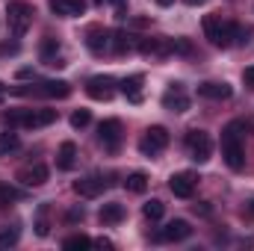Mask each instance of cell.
<instances>
[{
  "label": "cell",
  "mask_w": 254,
  "mask_h": 251,
  "mask_svg": "<svg viewBox=\"0 0 254 251\" xmlns=\"http://www.w3.org/2000/svg\"><path fill=\"white\" fill-rule=\"evenodd\" d=\"M33 228H36V237H48L51 234V204H39Z\"/></svg>",
  "instance_id": "obj_23"
},
{
  "label": "cell",
  "mask_w": 254,
  "mask_h": 251,
  "mask_svg": "<svg viewBox=\"0 0 254 251\" xmlns=\"http://www.w3.org/2000/svg\"><path fill=\"white\" fill-rule=\"evenodd\" d=\"M166 145H169V130H166V127H160V125L148 127V130H145V136L139 139V151H142L145 157H157Z\"/></svg>",
  "instance_id": "obj_6"
},
{
  "label": "cell",
  "mask_w": 254,
  "mask_h": 251,
  "mask_svg": "<svg viewBox=\"0 0 254 251\" xmlns=\"http://www.w3.org/2000/svg\"><path fill=\"white\" fill-rule=\"evenodd\" d=\"M201 27H204V36L210 39L213 48H231V45H237V42H243L249 36V30L243 24L222 21V15H204Z\"/></svg>",
  "instance_id": "obj_1"
},
{
  "label": "cell",
  "mask_w": 254,
  "mask_h": 251,
  "mask_svg": "<svg viewBox=\"0 0 254 251\" xmlns=\"http://www.w3.org/2000/svg\"><path fill=\"white\" fill-rule=\"evenodd\" d=\"M198 95L207 98V101H228V98L234 95V89H231L228 83H213V80H207V83H198Z\"/></svg>",
  "instance_id": "obj_14"
},
{
  "label": "cell",
  "mask_w": 254,
  "mask_h": 251,
  "mask_svg": "<svg viewBox=\"0 0 254 251\" xmlns=\"http://www.w3.org/2000/svg\"><path fill=\"white\" fill-rule=\"evenodd\" d=\"M157 3H160V6H172L175 0H157Z\"/></svg>",
  "instance_id": "obj_40"
},
{
  "label": "cell",
  "mask_w": 254,
  "mask_h": 251,
  "mask_svg": "<svg viewBox=\"0 0 254 251\" xmlns=\"http://www.w3.org/2000/svg\"><path fill=\"white\" fill-rule=\"evenodd\" d=\"M89 246H95L86 234H74V237H68L63 243V249H89Z\"/></svg>",
  "instance_id": "obj_28"
},
{
  "label": "cell",
  "mask_w": 254,
  "mask_h": 251,
  "mask_svg": "<svg viewBox=\"0 0 254 251\" xmlns=\"http://www.w3.org/2000/svg\"><path fill=\"white\" fill-rule=\"evenodd\" d=\"M125 189L133 192V195H142V192L148 189V175H145V172H133V175L125 181Z\"/></svg>",
  "instance_id": "obj_25"
},
{
  "label": "cell",
  "mask_w": 254,
  "mask_h": 251,
  "mask_svg": "<svg viewBox=\"0 0 254 251\" xmlns=\"http://www.w3.org/2000/svg\"><path fill=\"white\" fill-rule=\"evenodd\" d=\"M187 151L195 163H207L213 157V139L204 130H190L187 133Z\"/></svg>",
  "instance_id": "obj_5"
},
{
  "label": "cell",
  "mask_w": 254,
  "mask_h": 251,
  "mask_svg": "<svg viewBox=\"0 0 254 251\" xmlns=\"http://www.w3.org/2000/svg\"><path fill=\"white\" fill-rule=\"evenodd\" d=\"M83 216H86V213H83V207H74V210H68V216H65V219H68V222H83Z\"/></svg>",
  "instance_id": "obj_34"
},
{
  "label": "cell",
  "mask_w": 254,
  "mask_h": 251,
  "mask_svg": "<svg viewBox=\"0 0 254 251\" xmlns=\"http://www.w3.org/2000/svg\"><path fill=\"white\" fill-rule=\"evenodd\" d=\"M195 184H198L195 172H178V175L169 178V189L175 192V198H192L195 195Z\"/></svg>",
  "instance_id": "obj_10"
},
{
  "label": "cell",
  "mask_w": 254,
  "mask_h": 251,
  "mask_svg": "<svg viewBox=\"0 0 254 251\" xmlns=\"http://www.w3.org/2000/svg\"><path fill=\"white\" fill-rule=\"evenodd\" d=\"M104 189H107V181L101 175H89V178L74 181V192L80 198H98V195H104Z\"/></svg>",
  "instance_id": "obj_11"
},
{
  "label": "cell",
  "mask_w": 254,
  "mask_h": 251,
  "mask_svg": "<svg viewBox=\"0 0 254 251\" xmlns=\"http://www.w3.org/2000/svg\"><path fill=\"white\" fill-rule=\"evenodd\" d=\"M163 107L172 110V113H187L190 110V95L184 92L181 83H172V89L163 95Z\"/></svg>",
  "instance_id": "obj_12"
},
{
  "label": "cell",
  "mask_w": 254,
  "mask_h": 251,
  "mask_svg": "<svg viewBox=\"0 0 254 251\" xmlns=\"http://www.w3.org/2000/svg\"><path fill=\"white\" fill-rule=\"evenodd\" d=\"M0 95H3V86H0Z\"/></svg>",
  "instance_id": "obj_41"
},
{
  "label": "cell",
  "mask_w": 254,
  "mask_h": 251,
  "mask_svg": "<svg viewBox=\"0 0 254 251\" xmlns=\"http://www.w3.org/2000/svg\"><path fill=\"white\" fill-rule=\"evenodd\" d=\"M57 18H80L86 12V0H48Z\"/></svg>",
  "instance_id": "obj_13"
},
{
  "label": "cell",
  "mask_w": 254,
  "mask_h": 251,
  "mask_svg": "<svg viewBox=\"0 0 254 251\" xmlns=\"http://www.w3.org/2000/svg\"><path fill=\"white\" fill-rule=\"evenodd\" d=\"M142 86H145V77L142 74H130L119 83V89L125 92V98L130 104H142Z\"/></svg>",
  "instance_id": "obj_17"
},
{
  "label": "cell",
  "mask_w": 254,
  "mask_h": 251,
  "mask_svg": "<svg viewBox=\"0 0 254 251\" xmlns=\"http://www.w3.org/2000/svg\"><path fill=\"white\" fill-rule=\"evenodd\" d=\"M139 51L145 57H169L172 54V39H139Z\"/></svg>",
  "instance_id": "obj_15"
},
{
  "label": "cell",
  "mask_w": 254,
  "mask_h": 251,
  "mask_svg": "<svg viewBox=\"0 0 254 251\" xmlns=\"http://www.w3.org/2000/svg\"><path fill=\"white\" fill-rule=\"evenodd\" d=\"M18 228H6V231H0V249H9V246H15L18 243Z\"/></svg>",
  "instance_id": "obj_30"
},
{
  "label": "cell",
  "mask_w": 254,
  "mask_h": 251,
  "mask_svg": "<svg viewBox=\"0 0 254 251\" xmlns=\"http://www.w3.org/2000/svg\"><path fill=\"white\" fill-rule=\"evenodd\" d=\"M98 219H101V225H119V222L125 219V207H122V204H116V201H110V204H104V207H101Z\"/></svg>",
  "instance_id": "obj_20"
},
{
  "label": "cell",
  "mask_w": 254,
  "mask_h": 251,
  "mask_svg": "<svg viewBox=\"0 0 254 251\" xmlns=\"http://www.w3.org/2000/svg\"><path fill=\"white\" fill-rule=\"evenodd\" d=\"M142 213H145V219H148V222H157V219H163V213H166V204H163L160 198H151V201L142 207Z\"/></svg>",
  "instance_id": "obj_27"
},
{
  "label": "cell",
  "mask_w": 254,
  "mask_h": 251,
  "mask_svg": "<svg viewBox=\"0 0 254 251\" xmlns=\"http://www.w3.org/2000/svg\"><path fill=\"white\" fill-rule=\"evenodd\" d=\"M190 237H192V225L187 219H175L166 228H160L154 240L157 243H181V240H190Z\"/></svg>",
  "instance_id": "obj_9"
},
{
  "label": "cell",
  "mask_w": 254,
  "mask_h": 251,
  "mask_svg": "<svg viewBox=\"0 0 254 251\" xmlns=\"http://www.w3.org/2000/svg\"><path fill=\"white\" fill-rule=\"evenodd\" d=\"M33 6L30 3H24V0H12L9 6H6V24H9V33L15 36V39H21L27 30H30V24H33Z\"/></svg>",
  "instance_id": "obj_4"
},
{
  "label": "cell",
  "mask_w": 254,
  "mask_h": 251,
  "mask_svg": "<svg viewBox=\"0 0 254 251\" xmlns=\"http://www.w3.org/2000/svg\"><path fill=\"white\" fill-rule=\"evenodd\" d=\"M48 166H42V163H36V166H27V169H21L18 172V181L24 184V187H42L45 181H48Z\"/></svg>",
  "instance_id": "obj_16"
},
{
  "label": "cell",
  "mask_w": 254,
  "mask_h": 251,
  "mask_svg": "<svg viewBox=\"0 0 254 251\" xmlns=\"http://www.w3.org/2000/svg\"><path fill=\"white\" fill-rule=\"evenodd\" d=\"M187 6H201V3H207V0H184Z\"/></svg>",
  "instance_id": "obj_39"
},
{
  "label": "cell",
  "mask_w": 254,
  "mask_h": 251,
  "mask_svg": "<svg viewBox=\"0 0 254 251\" xmlns=\"http://www.w3.org/2000/svg\"><path fill=\"white\" fill-rule=\"evenodd\" d=\"M36 92L45 95V98H68L71 95V83H65V80H45Z\"/></svg>",
  "instance_id": "obj_19"
},
{
  "label": "cell",
  "mask_w": 254,
  "mask_h": 251,
  "mask_svg": "<svg viewBox=\"0 0 254 251\" xmlns=\"http://www.w3.org/2000/svg\"><path fill=\"white\" fill-rule=\"evenodd\" d=\"M113 48H116V54L139 51V39H136V36H130V33H125V30H119V33H113Z\"/></svg>",
  "instance_id": "obj_21"
},
{
  "label": "cell",
  "mask_w": 254,
  "mask_h": 251,
  "mask_svg": "<svg viewBox=\"0 0 254 251\" xmlns=\"http://www.w3.org/2000/svg\"><path fill=\"white\" fill-rule=\"evenodd\" d=\"M74 163H77V145L74 142H63L60 145V154H57V166L68 172V169H74Z\"/></svg>",
  "instance_id": "obj_22"
},
{
  "label": "cell",
  "mask_w": 254,
  "mask_h": 251,
  "mask_svg": "<svg viewBox=\"0 0 254 251\" xmlns=\"http://www.w3.org/2000/svg\"><path fill=\"white\" fill-rule=\"evenodd\" d=\"M21 148V139H18V133H0V157H9V154H15Z\"/></svg>",
  "instance_id": "obj_26"
},
{
  "label": "cell",
  "mask_w": 254,
  "mask_h": 251,
  "mask_svg": "<svg viewBox=\"0 0 254 251\" xmlns=\"http://www.w3.org/2000/svg\"><path fill=\"white\" fill-rule=\"evenodd\" d=\"M243 133H246V122H231L222 130V157L228 163V169L240 172L246 166V148H243Z\"/></svg>",
  "instance_id": "obj_2"
},
{
  "label": "cell",
  "mask_w": 254,
  "mask_h": 251,
  "mask_svg": "<svg viewBox=\"0 0 254 251\" xmlns=\"http://www.w3.org/2000/svg\"><path fill=\"white\" fill-rule=\"evenodd\" d=\"M101 6L107 3V6H116V12H119V18H125V12H127V0H98Z\"/></svg>",
  "instance_id": "obj_32"
},
{
  "label": "cell",
  "mask_w": 254,
  "mask_h": 251,
  "mask_svg": "<svg viewBox=\"0 0 254 251\" xmlns=\"http://www.w3.org/2000/svg\"><path fill=\"white\" fill-rule=\"evenodd\" d=\"M116 80L110 77V74H98V77H92L89 83H86V95L92 98V101H110L113 95H116Z\"/></svg>",
  "instance_id": "obj_8"
},
{
  "label": "cell",
  "mask_w": 254,
  "mask_h": 251,
  "mask_svg": "<svg viewBox=\"0 0 254 251\" xmlns=\"http://www.w3.org/2000/svg\"><path fill=\"white\" fill-rule=\"evenodd\" d=\"M95 246H98V249H113V243H110V240H95Z\"/></svg>",
  "instance_id": "obj_36"
},
{
  "label": "cell",
  "mask_w": 254,
  "mask_h": 251,
  "mask_svg": "<svg viewBox=\"0 0 254 251\" xmlns=\"http://www.w3.org/2000/svg\"><path fill=\"white\" fill-rule=\"evenodd\" d=\"M42 63L45 65H63L60 63V42L51 39V36L42 42Z\"/></svg>",
  "instance_id": "obj_24"
},
{
  "label": "cell",
  "mask_w": 254,
  "mask_h": 251,
  "mask_svg": "<svg viewBox=\"0 0 254 251\" xmlns=\"http://www.w3.org/2000/svg\"><path fill=\"white\" fill-rule=\"evenodd\" d=\"M110 45H113V39H110V33H107L104 27H92V30L86 33V48H89L92 54H104Z\"/></svg>",
  "instance_id": "obj_18"
},
{
  "label": "cell",
  "mask_w": 254,
  "mask_h": 251,
  "mask_svg": "<svg viewBox=\"0 0 254 251\" xmlns=\"http://www.w3.org/2000/svg\"><path fill=\"white\" fill-rule=\"evenodd\" d=\"M246 216H249V219H254V201H249V204H246Z\"/></svg>",
  "instance_id": "obj_38"
},
{
  "label": "cell",
  "mask_w": 254,
  "mask_h": 251,
  "mask_svg": "<svg viewBox=\"0 0 254 251\" xmlns=\"http://www.w3.org/2000/svg\"><path fill=\"white\" fill-rule=\"evenodd\" d=\"M18 198V192L12 187H0V204H9V201H15Z\"/></svg>",
  "instance_id": "obj_33"
},
{
  "label": "cell",
  "mask_w": 254,
  "mask_h": 251,
  "mask_svg": "<svg viewBox=\"0 0 254 251\" xmlns=\"http://www.w3.org/2000/svg\"><path fill=\"white\" fill-rule=\"evenodd\" d=\"M98 139H101L104 151L116 154L119 145H122V122H119V119H107V122H101V125H98Z\"/></svg>",
  "instance_id": "obj_7"
},
{
  "label": "cell",
  "mask_w": 254,
  "mask_h": 251,
  "mask_svg": "<svg viewBox=\"0 0 254 251\" xmlns=\"http://www.w3.org/2000/svg\"><path fill=\"white\" fill-rule=\"evenodd\" d=\"M89 122H92V113H89V110H77V113H71V127H74V130H83Z\"/></svg>",
  "instance_id": "obj_29"
},
{
  "label": "cell",
  "mask_w": 254,
  "mask_h": 251,
  "mask_svg": "<svg viewBox=\"0 0 254 251\" xmlns=\"http://www.w3.org/2000/svg\"><path fill=\"white\" fill-rule=\"evenodd\" d=\"M57 122V110H15V113H3V125H21L30 130L48 127Z\"/></svg>",
  "instance_id": "obj_3"
},
{
  "label": "cell",
  "mask_w": 254,
  "mask_h": 251,
  "mask_svg": "<svg viewBox=\"0 0 254 251\" xmlns=\"http://www.w3.org/2000/svg\"><path fill=\"white\" fill-rule=\"evenodd\" d=\"M172 54H192V45L187 39H172Z\"/></svg>",
  "instance_id": "obj_31"
},
{
  "label": "cell",
  "mask_w": 254,
  "mask_h": 251,
  "mask_svg": "<svg viewBox=\"0 0 254 251\" xmlns=\"http://www.w3.org/2000/svg\"><path fill=\"white\" fill-rule=\"evenodd\" d=\"M18 77H21V80H27V77H33V71H30V68H21V71H18Z\"/></svg>",
  "instance_id": "obj_37"
},
{
  "label": "cell",
  "mask_w": 254,
  "mask_h": 251,
  "mask_svg": "<svg viewBox=\"0 0 254 251\" xmlns=\"http://www.w3.org/2000/svg\"><path fill=\"white\" fill-rule=\"evenodd\" d=\"M243 83H246L249 89H254V65H249V68L243 71Z\"/></svg>",
  "instance_id": "obj_35"
}]
</instances>
